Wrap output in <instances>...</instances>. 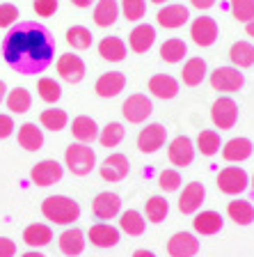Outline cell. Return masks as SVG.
<instances>
[{
  "instance_id": "cell-1",
  "label": "cell",
  "mask_w": 254,
  "mask_h": 257,
  "mask_svg": "<svg viewBox=\"0 0 254 257\" xmlns=\"http://www.w3.org/2000/svg\"><path fill=\"white\" fill-rule=\"evenodd\" d=\"M0 53L7 67L21 76L44 74L55 58V44L44 23L19 21L0 42Z\"/></svg>"
},
{
  "instance_id": "cell-2",
  "label": "cell",
  "mask_w": 254,
  "mask_h": 257,
  "mask_svg": "<svg viewBox=\"0 0 254 257\" xmlns=\"http://www.w3.org/2000/svg\"><path fill=\"white\" fill-rule=\"evenodd\" d=\"M42 214L55 225H71L80 218V204L69 195H48L42 202Z\"/></svg>"
},
{
  "instance_id": "cell-3",
  "label": "cell",
  "mask_w": 254,
  "mask_h": 257,
  "mask_svg": "<svg viewBox=\"0 0 254 257\" xmlns=\"http://www.w3.org/2000/svg\"><path fill=\"white\" fill-rule=\"evenodd\" d=\"M64 163H67V168H69L76 177H85L94 170L96 154L90 145L71 143L69 147H67V152H64Z\"/></svg>"
},
{
  "instance_id": "cell-4",
  "label": "cell",
  "mask_w": 254,
  "mask_h": 257,
  "mask_svg": "<svg viewBox=\"0 0 254 257\" xmlns=\"http://www.w3.org/2000/svg\"><path fill=\"white\" fill-rule=\"evenodd\" d=\"M211 119L220 131L233 128L238 122V103L233 101L231 96H220L211 106Z\"/></svg>"
},
{
  "instance_id": "cell-5",
  "label": "cell",
  "mask_w": 254,
  "mask_h": 257,
  "mask_svg": "<svg viewBox=\"0 0 254 257\" xmlns=\"http://www.w3.org/2000/svg\"><path fill=\"white\" fill-rule=\"evenodd\" d=\"M247 186H249V177L238 166H229L224 170H220V175H217V188L224 195H240Z\"/></svg>"
},
{
  "instance_id": "cell-6",
  "label": "cell",
  "mask_w": 254,
  "mask_h": 257,
  "mask_svg": "<svg viewBox=\"0 0 254 257\" xmlns=\"http://www.w3.org/2000/svg\"><path fill=\"white\" fill-rule=\"evenodd\" d=\"M154 112V103L147 94H131L122 106V115L126 122L131 124H142L149 119V115Z\"/></svg>"
},
{
  "instance_id": "cell-7",
  "label": "cell",
  "mask_w": 254,
  "mask_h": 257,
  "mask_svg": "<svg viewBox=\"0 0 254 257\" xmlns=\"http://www.w3.org/2000/svg\"><path fill=\"white\" fill-rule=\"evenodd\" d=\"M211 87L215 92H238L245 85V76L236 67H217L211 71Z\"/></svg>"
},
{
  "instance_id": "cell-8",
  "label": "cell",
  "mask_w": 254,
  "mask_h": 257,
  "mask_svg": "<svg viewBox=\"0 0 254 257\" xmlns=\"http://www.w3.org/2000/svg\"><path fill=\"white\" fill-rule=\"evenodd\" d=\"M62 175H64V168H62V163H58L55 159L39 161L37 166L30 170V179L37 184V186H42V188L58 184L60 179H62Z\"/></svg>"
},
{
  "instance_id": "cell-9",
  "label": "cell",
  "mask_w": 254,
  "mask_h": 257,
  "mask_svg": "<svg viewBox=\"0 0 254 257\" xmlns=\"http://www.w3.org/2000/svg\"><path fill=\"white\" fill-rule=\"evenodd\" d=\"M195 143H192L188 136H176L167 147V156H169V163L176 168H188L192 166L195 161Z\"/></svg>"
},
{
  "instance_id": "cell-10",
  "label": "cell",
  "mask_w": 254,
  "mask_h": 257,
  "mask_svg": "<svg viewBox=\"0 0 254 257\" xmlns=\"http://www.w3.org/2000/svg\"><path fill=\"white\" fill-rule=\"evenodd\" d=\"M92 214L99 220H112L122 214V198L117 193L103 191L92 200Z\"/></svg>"
},
{
  "instance_id": "cell-11",
  "label": "cell",
  "mask_w": 254,
  "mask_h": 257,
  "mask_svg": "<svg viewBox=\"0 0 254 257\" xmlns=\"http://www.w3.org/2000/svg\"><path fill=\"white\" fill-rule=\"evenodd\" d=\"M204 200H206V186L199 182H190L179 195V211L185 216L197 214L201 204H204Z\"/></svg>"
},
{
  "instance_id": "cell-12",
  "label": "cell",
  "mask_w": 254,
  "mask_h": 257,
  "mask_svg": "<svg viewBox=\"0 0 254 257\" xmlns=\"http://www.w3.org/2000/svg\"><path fill=\"white\" fill-rule=\"evenodd\" d=\"M167 140V128L163 124H147L138 134V150L144 154H154Z\"/></svg>"
},
{
  "instance_id": "cell-13",
  "label": "cell",
  "mask_w": 254,
  "mask_h": 257,
  "mask_svg": "<svg viewBox=\"0 0 254 257\" xmlns=\"http://www.w3.org/2000/svg\"><path fill=\"white\" fill-rule=\"evenodd\" d=\"M190 37H192V42H195L197 46H201V48L213 46L215 39H217L215 19H211V16H199V19H195L192 26H190Z\"/></svg>"
},
{
  "instance_id": "cell-14",
  "label": "cell",
  "mask_w": 254,
  "mask_h": 257,
  "mask_svg": "<svg viewBox=\"0 0 254 257\" xmlns=\"http://www.w3.org/2000/svg\"><path fill=\"white\" fill-rule=\"evenodd\" d=\"M128 170H131V163H128V159L124 154H119V152L106 156L103 163L99 166V172L106 182H122V179L128 177Z\"/></svg>"
},
{
  "instance_id": "cell-15",
  "label": "cell",
  "mask_w": 254,
  "mask_h": 257,
  "mask_svg": "<svg viewBox=\"0 0 254 257\" xmlns=\"http://www.w3.org/2000/svg\"><path fill=\"white\" fill-rule=\"evenodd\" d=\"M122 230L110 223H94L87 230V241H92V246L96 248H115L119 243Z\"/></svg>"
},
{
  "instance_id": "cell-16",
  "label": "cell",
  "mask_w": 254,
  "mask_h": 257,
  "mask_svg": "<svg viewBox=\"0 0 254 257\" xmlns=\"http://www.w3.org/2000/svg\"><path fill=\"white\" fill-rule=\"evenodd\" d=\"M169 257H195L199 252V239L192 232H176L167 241Z\"/></svg>"
},
{
  "instance_id": "cell-17",
  "label": "cell",
  "mask_w": 254,
  "mask_h": 257,
  "mask_svg": "<svg viewBox=\"0 0 254 257\" xmlns=\"http://www.w3.org/2000/svg\"><path fill=\"white\" fill-rule=\"evenodd\" d=\"M58 74L67 83H80L85 78V62L80 60V55L74 53H64L58 58Z\"/></svg>"
},
{
  "instance_id": "cell-18",
  "label": "cell",
  "mask_w": 254,
  "mask_h": 257,
  "mask_svg": "<svg viewBox=\"0 0 254 257\" xmlns=\"http://www.w3.org/2000/svg\"><path fill=\"white\" fill-rule=\"evenodd\" d=\"M192 227H195V232L201 236H213L224 227V218L220 211H213V209H208V211H197L195 220H192Z\"/></svg>"
},
{
  "instance_id": "cell-19",
  "label": "cell",
  "mask_w": 254,
  "mask_h": 257,
  "mask_svg": "<svg viewBox=\"0 0 254 257\" xmlns=\"http://www.w3.org/2000/svg\"><path fill=\"white\" fill-rule=\"evenodd\" d=\"M156 42V28L149 26V23H140V26H135L131 30V35H128V46H131L133 53H147L149 48L154 46Z\"/></svg>"
},
{
  "instance_id": "cell-20",
  "label": "cell",
  "mask_w": 254,
  "mask_h": 257,
  "mask_svg": "<svg viewBox=\"0 0 254 257\" xmlns=\"http://www.w3.org/2000/svg\"><path fill=\"white\" fill-rule=\"evenodd\" d=\"M124 87H126V76L122 74V71H108V74L99 76V80H96V94L103 96V99H112V96H117L119 92H124Z\"/></svg>"
},
{
  "instance_id": "cell-21",
  "label": "cell",
  "mask_w": 254,
  "mask_h": 257,
  "mask_svg": "<svg viewBox=\"0 0 254 257\" xmlns=\"http://www.w3.org/2000/svg\"><path fill=\"white\" fill-rule=\"evenodd\" d=\"M58 243H60V250H62V255L78 257L80 252L85 250V243H87V239H85V232L80 230V227H67V230L60 234Z\"/></svg>"
},
{
  "instance_id": "cell-22",
  "label": "cell",
  "mask_w": 254,
  "mask_h": 257,
  "mask_svg": "<svg viewBox=\"0 0 254 257\" xmlns=\"http://www.w3.org/2000/svg\"><path fill=\"white\" fill-rule=\"evenodd\" d=\"M190 19V12L183 5H165L163 10L158 12L156 21H158L160 28H167V30H176V28L185 26Z\"/></svg>"
},
{
  "instance_id": "cell-23",
  "label": "cell",
  "mask_w": 254,
  "mask_h": 257,
  "mask_svg": "<svg viewBox=\"0 0 254 257\" xmlns=\"http://www.w3.org/2000/svg\"><path fill=\"white\" fill-rule=\"evenodd\" d=\"M149 92L156 99H174L179 94V80L169 74H156L149 78Z\"/></svg>"
},
{
  "instance_id": "cell-24",
  "label": "cell",
  "mask_w": 254,
  "mask_h": 257,
  "mask_svg": "<svg viewBox=\"0 0 254 257\" xmlns=\"http://www.w3.org/2000/svg\"><path fill=\"white\" fill-rule=\"evenodd\" d=\"M252 140L249 138H231L222 145V156L229 163H243L252 156Z\"/></svg>"
},
{
  "instance_id": "cell-25",
  "label": "cell",
  "mask_w": 254,
  "mask_h": 257,
  "mask_svg": "<svg viewBox=\"0 0 254 257\" xmlns=\"http://www.w3.org/2000/svg\"><path fill=\"white\" fill-rule=\"evenodd\" d=\"M23 241H26L32 250H37V248H44L53 241V230L46 223H32L23 230Z\"/></svg>"
},
{
  "instance_id": "cell-26",
  "label": "cell",
  "mask_w": 254,
  "mask_h": 257,
  "mask_svg": "<svg viewBox=\"0 0 254 257\" xmlns=\"http://www.w3.org/2000/svg\"><path fill=\"white\" fill-rule=\"evenodd\" d=\"M71 136L76 138V143H94L96 138H99V126H96V122L92 117H87V115H78V117L71 122Z\"/></svg>"
},
{
  "instance_id": "cell-27",
  "label": "cell",
  "mask_w": 254,
  "mask_h": 257,
  "mask_svg": "<svg viewBox=\"0 0 254 257\" xmlns=\"http://www.w3.org/2000/svg\"><path fill=\"white\" fill-rule=\"evenodd\" d=\"M19 145L28 152H39L44 147V131L35 122H26L19 126Z\"/></svg>"
},
{
  "instance_id": "cell-28",
  "label": "cell",
  "mask_w": 254,
  "mask_h": 257,
  "mask_svg": "<svg viewBox=\"0 0 254 257\" xmlns=\"http://www.w3.org/2000/svg\"><path fill=\"white\" fill-rule=\"evenodd\" d=\"M128 48L119 37H103L99 42V55L108 62H122L126 58Z\"/></svg>"
},
{
  "instance_id": "cell-29",
  "label": "cell",
  "mask_w": 254,
  "mask_h": 257,
  "mask_svg": "<svg viewBox=\"0 0 254 257\" xmlns=\"http://www.w3.org/2000/svg\"><path fill=\"white\" fill-rule=\"evenodd\" d=\"M204 78H206V62H204L201 58H190L183 64V71H181L183 85L197 87V85H201V80Z\"/></svg>"
},
{
  "instance_id": "cell-30",
  "label": "cell",
  "mask_w": 254,
  "mask_h": 257,
  "mask_svg": "<svg viewBox=\"0 0 254 257\" xmlns=\"http://www.w3.org/2000/svg\"><path fill=\"white\" fill-rule=\"evenodd\" d=\"M144 227H147V220L140 211L135 209H128V211H122L119 214V230L126 232L128 236H142Z\"/></svg>"
},
{
  "instance_id": "cell-31",
  "label": "cell",
  "mask_w": 254,
  "mask_h": 257,
  "mask_svg": "<svg viewBox=\"0 0 254 257\" xmlns=\"http://www.w3.org/2000/svg\"><path fill=\"white\" fill-rule=\"evenodd\" d=\"M227 214L233 223L243 225V227L254 223V207L247 200H231V202L227 204Z\"/></svg>"
},
{
  "instance_id": "cell-32",
  "label": "cell",
  "mask_w": 254,
  "mask_h": 257,
  "mask_svg": "<svg viewBox=\"0 0 254 257\" xmlns=\"http://www.w3.org/2000/svg\"><path fill=\"white\" fill-rule=\"evenodd\" d=\"M229 60L236 69H249L254 64V46L249 42H236L229 48Z\"/></svg>"
},
{
  "instance_id": "cell-33",
  "label": "cell",
  "mask_w": 254,
  "mask_h": 257,
  "mask_svg": "<svg viewBox=\"0 0 254 257\" xmlns=\"http://www.w3.org/2000/svg\"><path fill=\"white\" fill-rule=\"evenodd\" d=\"M119 5L117 0H99V5L94 10V23L99 28H110L112 23L119 19Z\"/></svg>"
},
{
  "instance_id": "cell-34",
  "label": "cell",
  "mask_w": 254,
  "mask_h": 257,
  "mask_svg": "<svg viewBox=\"0 0 254 257\" xmlns=\"http://www.w3.org/2000/svg\"><path fill=\"white\" fill-rule=\"evenodd\" d=\"M5 103H7V108H10L14 115H23V112L30 110L32 96H30V92H28L26 87H14L12 92H7Z\"/></svg>"
},
{
  "instance_id": "cell-35",
  "label": "cell",
  "mask_w": 254,
  "mask_h": 257,
  "mask_svg": "<svg viewBox=\"0 0 254 257\" xmlns=\"http://www.w3.org/2000/svg\"><path fill=\"white\" fill-rule=\"evenodd\" d=\"M39 122H42L44 128H48V131H62L67 124H69V115H67V110H62V108H46V110L39 115Z\"/></svg>"
},
{
  "instance_id": "cell-36",
  "label": "cell",
  "mask_w": 254,
  "mask_h": 257,
  "mask_svg": "<svg viewBox=\"0 0 254 257\" xmlns=\"http://www.w3.org/2000/svg\"><path fill=\"white\" fill-rule=\"evenodd\" d=\"M124 136H126V128H124V124L119 122H108L106 126L99 131V143L101 147H117V145L124 140Z\"/></svg>"
},
{
  "instance_id": "cell-37",
  "label": "cell",
  "mask_w": 254,
  "mask_h": 257,
  "mask_svg": "<svg viewBox=\"0 0 254 257\" xmlns=\"http://www.w3.org/2000/svg\"><path fill=\"white\" fill-rule=\"evenodd\" d=\"M195 147H197V150H199L204 156H215L217 152H220V147H222L220 134H217V131H213V128H206V131H201V134L197 136Z\"/></svg>"
},
{
  "instance_id": "cell-38",
  "label": "cell",
  "mask_w": 254,
  "mask_h": 257,
  "mask_svg": "<svg viewBox=\"0 0 254 257\" xmlns=\"http://www.w3.org/2000/svg\"><path fill=\"white\" fill-rule=\"evenodd\" d=\"M144 214L151 223H163L169 214V202L163 198V195H151L144 204Z\"/></svg>"
},
{
  "instance_id": "cell-39",
  "label": "cell",
  "mask_w": 254,
  "mask_h": 257,
  "mask_svg": "<svg viewBox=\"0 0 254 257\" xmlns=\"http://www.w3.org/2000/svg\"><path fill=\"white\" fill-rule=\"evenodd\" d=\"M185 53H188V46H185L183 39H167V42L160 46V58L165 60V62L174 64V62H181V60L185 58Z\"/></svg>"
},
{
  "instance_id": "cell-40",
  "label": "cell",
  "mask_w": 254,
  "mask_h": 257,
  "mask_svg": "<svg viewBox=\"0 0 254 257\" xmlns=\"http://www.w3.org/2000/svg\"><path fill=\"white\" fill-rule=\"evenodd\" d=\"M92 32L85 26H71L67 30V44L74 46V51H87L92 46Z\"/></svg>"
},
{
  "instance_id": "cell-41",
  "label": "cell",
  "mask_w": 254,
  "mask_h": 257,
  "mask_svg": "<svg viewBox=\"0 0 254 257\" xmlns=\"http://www.w3.org/2000/svg\"><path fill=\"white\" fill-rule=\"evenodd\" d=\"M37 92H39V99L46 103H58L60 96H62V87H60V83L55 78H39Z\"/></svg>"
},
{
  "instance_id": "cell-42",
  "label": "cell",
  "mask_w": 254,
  "mask_h": 257,
  "mask_svg": "<svg viewBox=\"0 0 254 257\" xmlns=\"http://www.w3.org/2000/svg\"><path fill=\"white\" fill-rule=\"evenodd\" d=\"M119 10L124 12V16L128 21H140L147 14V0H122Z\"/></svg>"
},
{
  "instance_id": "cell-43",
  "label": "cell",
  "mask_w": 254,
  "mask_h": 257,
  "mask_svg": "<svg viewBox=\"0 0 254 257\" xmlns=\"http://www.w3.org/2000/svg\"><path fill=\"white\" fill-rule=\"evenodd\" d=\"M231 14L240 23L254 21V0H231Z\"/></svg>"
},
{
  "instance_id": "cell-44",
  "label": "cell",
  "mask_w": 254,
  "mask_h": 257,
  "mask_svg": "<svg viewBox=\"0 0 254 257\" xmlns=\"http://www.w3.org/2000/svg\"><path fill=\"white\" fill-rule=\"evenodd\" d=\"M158 186L163 188L165 193H174L181 188V172L179 170H172V168H167V170H163L158 175Z\"/></svg>"
},
{
  "instance_id": "cell-45",
  "label": "cell",
  "mask_w": 254,
  "mask_h": 257,
  "mask_svg": "<svg viewBox=\"0 0 254 257\" xmlns=\"http://www.w3.org/2000/svg\"><path fill=\"white\" fill-rule=\"evenodd\" d=\"M19 21V7L12 3H3L0 5V28H12Z\"/></svg>"
},
{
  "instance_id": "cell-46",
  "label": "cell",
  "mask_w": 254,
  "mask_h": 257,
  "mask_svg": "<svg viewBox=\"0 0 254 257\" xmlns=\"http://www.w3.org/2000/svg\"><path fill=\"white\" fill-rule=\"evenodd\" d=\"M35 12H37L42 19H48L58 12V0H35Z\"/></svg>"
},
{
  "instance_id": "cell-47",
  "label": "cell",
  "mask_w": 254,
  "mask_h": 257,
  "mask_svg": "<svg viewBox=\"0 0 254 257\" xmlns=\"http://www.w3.org/2000/svg\"><path fill=\"white\" fill-rule=\"evenodd\" d=\"M14 119H12V115H7V112H0V140L10 138L12 134H14Z\"/></svg>"
},
{
  "instance_id": "cell-48",
  "label": "cell",
  "mask_w": 254,
  "mask_h": 257,
  "mask_svg": "<svg viewBox=\"0 0 254 257\" xmlns=\"http://www.w3.org/2000/svg\"><path fill=\"white\" fill-rule=\"evenodd\" d=\"M16 255V243L7 236H0V257H14Z\"/></svg>"
},
{
  "instance_id": "cell-49",
  "label": "cell",
  "mask_w": 254,
  "mask_h": 257,
  "mask_svg": "<svg viewBox=\"0 0 254 257\" xmlns=\"http://www.w3.org/2000/svg\"><path fill=\"white\" fill-rule=\"evenodd\" d=\"M190 3L197 10H211V7L215 5V0H190Z\"/></svg>"
},
{
  "instance_id": "cell-50",
  "label": "cell",
  "mask_w": 254,
  "mask_h": 257,
  "mask_svg": "<svg viewBox=\"0 0 254 257\" xmlns=\"http://www.w3.org/2000/svg\"><path fill=\"white\" fill-rule=\"evenodd\" d=\"M133 257H156V252L147 250V248H138V250L133 252Z\"/></svg>"
},
{
  "instance_id": "cell-51",
  "label": "cell",
  "mask_w": 254,
  "mask_h": 257,
  "mask_svg": "<svg viewBox=\"0 0 254 257\" xmlns=\"http://www.w3.org/2000/svg\"><path fill=\"white\" fill-rule=\"evenodd\" d=\"M71 5H76V7H80V10H85V7L92 5V0H71Z\"/></svg>"
},
{
  "instance_id": "cell-52",
  "label": "cell",
  "mask_w": 254,
  "mask_h": 257,
  "mask_svg": "<svg viewBox=\"0 0 254 257\" xmlns=\"http://www.w3.org/2000/svg\"><path fill=\"white\" fill-rule=\"evenodd\" d=\"M5 96H7V85H5V80H0V103L5 101Z\"/></svg>"
},
{
  "instance_id": "cell-53",
  "label": "cell",
  "mask_w": 254,
  "mask_h": 257,
  "mask_svg": "<svg viewBox=\"0 0 254 257\" xmlns=\"http://www.w3.org/2000/svg\"><path fill=\"white\" fill-rule=\"evenodd\" d=\"M21 257H46L44 252H39V250H28V252H23Z\"/></svg>"
},
{
  "instance_id": "cell-54",
  "label": "cell",
  "mask_w": 254,
  "mask_h": 257,
  "mask_svg": "<svg viewBox=\"0 0 254 257\" xmlns=\"http://www.w3.org/2000/svg\"><path fill=\"white\" fill-rule=\"evenodd\" d=\"M245 32H247L249 37H254V21H249V23H245Z\"/></svg>"
},
{
  "instance_id": "cell-55",
  "label": "cell",
  "mask_w": 254,
  "mask_h": 257,
  "mask_svg": "<svg viewBox=\"0 0 254 257\" xmlns=\"http://www.w3.org/2000/svg\"><path fill=\"white\" fill-rule=\"evenodd\" d=\"M151 3H156V5H163V3H167V0H151Z\"/></svg>"
},
{
  "instance_id": "cell-56",
  "label": "cell",
  "mask_w": 254,
  "mask_h": 257,
  "mask_svg": "<svg viewBox=\"0 0 254 257\" xmlns=\"http://www.w3.org/2000/svg\"><path fill=\"white\" fill-rule=\"evenodd\" d=\"M249 186H252V188H254V175H252V179H249Z\"/></svg>"
}]
</instances>
